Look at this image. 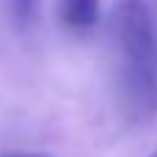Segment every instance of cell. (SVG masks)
I'll return each mask as SVG.
<instances>
[{"instance_id": "5b68a950", "label": "cell", "mask_w": 157, "mask_h": 157, "mask_svg": "<svg viewBox=\"0 0 157 157\" xmlns=\"http://www.w3.org/2000/svg\"><path fill=\"white\" fill-rule=\"evenodd\" d=\"M149 157H157V149H155V152H152V155H149Z\"/></svg>"}, {"instance_id": "7a4b0ae2", "label": "cell", "mask_w": 157, "mask_h": 157, "mask_svg": "<svg viewBox=\"0 0 157 157\" xmlns=\"http://www.w3.org/2000/svg\"><path fill=\"white\" fill-rule=\"evenodd\" d=\"M58 17L75 33L91 30L99 19V0H58Z\"/></svg>"}, {"instance_id": "3957f363", "label": "cell", "mask_w": 157, "mask_h": 157, "mask_svg": "<svg viewBox=\"0 0 157 157\" xmlns=\"http://www.w3.org/2000/svg\"><path fill=\"white\" fill-rule=\"evenodd\" d=\"M6 3H8V14H11L14 25H17L19 30H25V28L33 22V17H36L39 0H6Z\"/></svg>"}, {"instance_id": "277c9868", "label": "cell", "mask_w": 157, "mask_h": 157, "mask_svg": "<svg viewBox=\"0 0 157 157\" xmlns=\"http://www.w3.org/2000/svg\"><path fill=\"white\" fill-rule=\"evenodd\" d=\"M0 157H47V155H39V152H3Z\"/></svg>"}, {"instance_id": "6da1fadb", "label": "cell", "mask_w": 157, "mask_h": 157, "mask_svg": "<svg viewBox=\"0 0 157 157\" xmlns=\"http://www.w3.org/2000/svg\"><path fill=\"white\" fill-rule=\"evenodd\" d=\"M110 36L119 105L130 124L157 116V19L149 0H113Z\"/></svg>"}]
</instances>
